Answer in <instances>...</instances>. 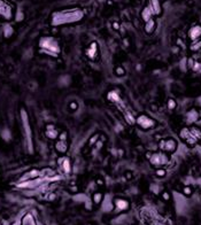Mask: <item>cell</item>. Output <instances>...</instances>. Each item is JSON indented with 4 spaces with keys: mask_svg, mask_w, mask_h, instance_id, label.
<instances>
[{
    "mask_svg": "<svg viewBox=\"0 0 201 225\" xmlns=\"http://www.w3.org/2000/svg\"><path fill=\"white\" fill-rule=\"evenodd\" d=\"M123 116H124V118H125V122H126L129 125L136 124V117H135V115H133L130 110H128V109L123 110Z\"/></svg>",
    "mask_w": 201,
    "mask_h": 225,
    "instance_id": "obj_21",
    "label": "cell"
},
{
    "mask_svg": "<svg viewBox=\"0 0 201 225\" xmlns=\"http://www.w3.org/2000/svg\"><path fill=\"white\" fill-rule=\"evenodd\" d=\"M159 1H163V0H159Z\"/></svg>",
    "mask_w": 201,
    "mask_h": 225,
    "instance_id": "obj_40",
    "label": "cell"
},
{
    "mask_svg": "<svg viewBox=\"0 0 201 225\" xmlns=\"http://www.w3.org/2000/svg\"><path fill=\"white\" fill-rule=\"evenodd\" d=\"M102 200H104V194L101 192H96L92 195V201L94 205H100Z\"/></svg>",
    "mask_w": 201,
    "mask_h": 225,
    "instance_id": "obj_25",
    "label": "cell"
},
{
    "mask_svg": "<svg viewBox=\"0 0 201 225\" xmlns=\"http://www.w3.org/2000/svg\"><path fill=\"white\" fill-rule=\"evenodd\" d=\"M39 47L40 52L48 54V55L55 56V57H58L61 52V47L59 45V41L54 37L51 36L41 37L39 39Z\"/></svg>",
    "mask_w": 201,
    "mask_h": 225,
    "instance_id": "obj_2",
    "label": "cell"
},
{
    "mask_svg": "<svg viewBox=\"0 0 201 225\" xmlns=\"http://www.w3.org/2000/svg\"><path fill=\"white\" fill-rule=\"evenodd\" d=\"M178 144L173 138H167V139H161L159 142V149L162 152L167 153V154H171V153L176 152Z\"/></svg>",
    "mask_w": 201,
    "mask_h": 225,
    "instance_id": "obj_6",
    "label": "cell"
},
{
    "mask_svg": "<svg viewBox=\"0 0 201 225\" xmlns=\"http://www.w3.org/2000/svg\"><path fill=\"white\" fill-rule=\"evenodd\" d=\"M147 7L151 9V12L153 13L154 16L162 15V6H161V1H159V0H148Z\"/></svg>",
    "mask_w": 201,
    "mask_h": 225,
    "instance_id": "obj_15",
    "label": "cell"
},
{
    "mask_svg": "<svg viewBox=\"0 0 201 225\" xmlns=\"http://www.w3.org/2000/svg\"><path fill=\"white\" fill-rule=\"evenodd\" d=\"M70 109H72V110H76V109H77V102H75V101L70 102Z\"/></svg>",
    "mask_w": 201,
    "mask_h": 225,
    "instance_id": "obj_35",
    "label": "cell"
},
{
    "mask_svg": "<svg viewBox=\"0 0 201 225\" xmlns=\"http://www.w3.org/2000/svg\"><path fill=\"white\" fill-rule=\"evenodd\" d=\"M68 133L66 132V131H63V132H61L60 134H59V138H58V140H56L55 142V151L59 154H61V155H63V154H66L67 153V151H68Z\"/></svg>",
    "mask_w": 201,
    "mask_h": 225,
    "instance_id": "obj_7",
    "label": "cell"
},
{
    "mask_svg": "<svg viewBox=\"0 0 201 225\" xmlns=\"http://www.w3.org/2000/svg\"><path fill=\"white\" fill-rule=\"evenodd\" d=\"M113 28L115 29V30H118V29H120V24L116 23V22H115V23H113Z\"/></svg>",
    "mask_w": 201,
    "mask_h": 225,
    "instance_id": "obj_37",
    "label": "cell"
},
{
    "mask_svg": "<svg viewBox=\"0 0 201 225\" xmlns=\"http://www.w3.org/2000/svg\"><path fill=\"white\" fill-rule=\"evenodd\" d=\"M189 134H190V128H183L181 131H179V133H178L179 138H181L183 141L186 139V137L189 136Z\"/></svg>",
    "mask_w": 201,
    "mask_h": 225,
    "instance_id": "obj_28",
    "label": "cell"
},
{
    "mask_svg": "<svg viewBox=\"0 0 201 225\" xmlns=\"http://www.w3.org/2000/svg\"><path fill=\"white\" fill-rule=\"evenodd\" d=\"M22 19H23V16H22V14H21V13H19V14H17V17H16V20L20 21V20H22Z\"/></svg>",
    "mask_w": 201,
    "mask_h": 225,
    "instance_id": "obj_38",
    "label": "cell"
},
{
    "mask_svg": "<svg viewBox=\"0 0 201 225\" xmlns=\"http://www.w3.org/2000/svg\"><path fill=\"white\" fill-rule=\"evenodd\" d=\"M190 131H191V133H192L193 136L197 138L198 140L201 138V129L198 128V126H194V125H192V126H190Z\"/></svg>",
    "mask_w": 201,
    "mask_h": 225,
    "instance_id": "obj_27",
    "label": "cell"
},
{
    "mask_svg": "<svg viewBox=\"0 0 201 225\" xmlns=\"http://www.w3.org/2000/svg\"><path fill=\"white\" fill-rule=\"evenodd\" d=\"M140 16H141V20L144 21V22H147L149 21L151 19H153V13L151 12V9H149L147 6H145L143 9H141V13H140Z\"/></svg>",
    "mask_w": 201,
    "mask_h": 225,
    "instance_id": "obj_22",
    "label": "cell"
},
{
    "mask_svg": "<svg viewBox=\"0 0 201 225\" xmlns=\"http://www.w3.org/2000/svg\"><path fill=\"white\" fill-rule=\"evenodd\" d=\"M21 122H22V128H23V134H24V140H25V147L29 154H33V140H32V131H31V125L29 122L28 112L24 108L21 109L20 112Z\"/></svg>",
    "mask_w": 201,
    "mask_h": 225,
    "instance_id": "obj_3",
    "label": "cell"
},
{
    "mask_svg": "<svg viewBox=\"0 0 201 225\" xmlns=\"http://www.w3.org/2000/svg\"><path fill=\"white\" fill-rule=\"evenodd\" d=\"M88 225H91V224H88Z\"/></svg>",
    "mask_w": 201,
    "mask_h": 225,
    "instance_id": "obj_41",
    "label": "cell"
},
{
    "mask_svg": "<svg viewBox=\"0 0 201 225\" xmlns=\"http://www.w3.org/2000/svg\"><path fill=\"white\" fill-rule=\"evenodd\" d=\"M136 124L143 130H151V129L155 128L156 121L146 114H140L138 117H136Z\"/></svg>",
    "mask_w": 201,
    "mask_h": 225,
    "instance_id": "obj_5",
    "label": "cell"
},
{
    "mask_svg": "<svg viewBox=\"0 0 201 225\" xmlns=\"http://www.w3.org/2000/svg\"><path fill=\"white\" fill-rule=\"evenodd\" d=\"M2 32H4L5 38H9V37H12V35L14 33V29H13V27L11 24H5Z\"/></svg>",
    "mask_w": 201,
    "mask_h": 225,
    "instance_id": "obj_24",
    "label": "cell"
},
{
    "mask_svg": "<svg viewBox=\"0 0 201 225\" xmlns=\"http://www.w3.org/2000/svg\"><path fill=\"white\" fill-rule=\"evenodd\" d=\"M84 19V12L80 8H70L56 11L51 16V24L53 27H60L64 24L77 23Z\"/></svg>",
    "mask_w": 201,
    "mask_h": 225,
    "instance_id": "obj_1",
    "label": "cell"
},
{
    "mask_svg": "<svg viewBox=\"0 0 201 225\" xmlns=\"http://www.w3.org/2000/svg\"><path fill=\"white\" fill-rule=\"evenodd\" d=\"M38 177H43L41 176V171L37 170V169H32V170L24 173L23 176H22V178L20 179V181L29 180V179H33V178H38Z\"/></svg>",
    "mask_w": 201,
    "mask_h": 225,
    "instance_id": "obj_18",
    "label": "cell"
},
{
    "mask_svg": "<svg viewBox=\"0 0 201 225\" xmlns=\"http://www.w3.org/2000/svg\"><path fill=\"white\" fill-rule=\"evenodd\" d=\"M0 16L6 20H11L13 17V8L5 0H0Z\"/></svg>",
    "mask_w": 201,
    "mask_h": 225,
    "instance_id": "obj_12",
    "label": "cell"
},
{
    "mask_svg": "<svg viewBox=\"0 0 201 225\" xmlns=\"http://www.w3.org/2000/svg\"><path fill=\"white\" fill-rule=\"evenodd\" d=\"M167 107H168L169 110H175V109L177 108V102L175 99H168V101H167Z\"/></svg>",
    "mask_w": 201,
    "mask_h": 225,
    "instance_id": "obj_29",
    "label": "cell"
},
{
    "mask_svg": "<svg viewBox=\"0 0 201 225\" xmlns=\"http://www.w3.org/2000/svg\"><path fill=\"white\" fill-rule=\"evenodd\" d=\"M190 51L193 53L195 52H199L201 49V38L198 40H194V41H191V44H190Z\"/></svg>",
    "mask_w": 201,
    "mask_h": 225,
    "instance_id": "obj_23",
    "label": "cell"
},
{
    "mask_svg": "<svg viewBox=\"0 0 201 225\" xmlns=\"http://www.w3.org/2000/svg\"><path fill=\"white\" fill-rule=\"evenodd\" d=\"M98 138H99V134H94V136H93L92 138L90 139V141H88V145H90V146L94 145L96 142V139H98Z\"/></svg>",
    "mask_w": 201,
    "mask_h": 225,
    "instance_id": "obj_33",
    "label": "cell"
},
{
    "mask_svg": "<svg viewBox=\"0 0 201 225\" xmlns=\"http://www.w3.org/2000/svg\"><path fill=\"white\" fill-rule=\"evenodd\" d=\"M162 199L165 201H169L170 200V194L168 192H162Z\"/></svg>",
    "mask_w": 201,
    "mask_h": 225,
    "instance_id": "obj_34",
    "label": "cell"
},
{
    "mask_svg": "<svg viewBox=\"0 0 201 225\" xmlns=\"http://www.w3.org/2000/svg\"><path fill=\"white\" fill-rule=\"evenodd\" d=\"M147 159L149 161V164L154 167V168H162L165 167L170 162V157L167 153L162 152V151H157V152H153L147 154Z\"/></svg>",
    "mask_w": 201,
    "mask_h": 225,
    "instance_id": "obj_4",
    "label": "cell"
},
{
    "mask_svg": "<svg viewBox=\"0 0 201 225\" xmlns=\"http://www.w3.org/2000/svg\"><path fill=\"white\" fill-rule=\"evenodd\" d=\"M115 74H116L117 76H123L125 74V70L122 67H116V69H115Z\"/></svg>",
    "mask_w": 201,
    "mask_h": 225,
    "instance_id": "obj_32",
    "label": "cell"
},
{
    "mask_svg": "<svg viewBox=\"0 0 201 225\" xmlns=\"http://www.w3.org/2000/svg\"><path fill=\"white\" fill-rule=\"evenodd\" d=\"M0 17H1V16H0Z\"/></svg>",
    "mask_w": 201,
    "mask_h": 225,
    "instance_id": "obj_42",
    "label": "cell"
},
{
    "mask_svg": "<svg viewBox=\"0 0 201 225\" xmlns=\"http://www.w3.org/2000/svg\"><path fill=\"white\" fill-rule=\"evenodd\" d=\"M21 225H37L36 219L33 215L30 213L25 214L23 217H22V221H21Z\"/></svg>",
    "mask_w": 201,
    "mask_h": 225,
    "instance_id": "obj_20",
    "label": "cell"
},
{
    "mask_svg": "<svg viewBox=\"0 0 201 225\" xmlns=\"http://www.w3.org/2000/svg\"><path fill=\"white\" fill-rule=\"evenodd\" d=\"M113 206L114 209L117 213H122V211H126L130 208V203L128 200H125L123 197H115L113 200Z\"/></svg>",
    "mask_w": 201,
    "mask_h": 225,
    "instance_id": "obj_11",
    "label": "cell"
},
{
    "mask_svg": "<svg viewBox=\"0 0 201 225\" xmlns=\"http://www.w3.org/2000/svg\"><path fill=\"white\" fill-rule=\"evenodd\" d=\"M199 141H200V144H201V138H200V139H199Z\"/></svg>",
    "mask_w": 201,
    "mask_h": 225,
    "instance_id": "obj_39",
    "label": "cell"
},
{
    "mask_svg": "<svg viewBox=\"0 0 201 225\" xmlns=\"http://www.w3.org/2000/svg\"><path fill=\"white\" fill-rule=\"evenodd\" d=\"M199 118H200V112L195 108L190 109L185 115V120H186V123L189 125H193L195 122L199 121Z\"/></svg>",
    "mask_w": 201,
    "mask_h": 225,
    "instance_id": "obj_14",
    "label": "cell"
},
{
    "mask_svg": "<svg viewBox=\"0 0 201 225\" xmlns=\"http://www.w3.org/2000/svg\"><path fill=\"white\" fill-rule=\"evenodd\" d=\"M44 183H45L44 178H43V177H38V178H33V179L21 181V183L17 184V187H20V189H37V187H39V186H43Z\"/></svg>",
    "mask_w": 201,
    "mask_h": 225,
    "instance_id": "obj_8",
    "label": "cell"
},
{
    "mask_svg": "<svg viewBox=\"0 0 201 225\" xmlns=\"http://www.w3.org/2000/svg\"><path fill=\"white\" fill-rule=\"evenodd\" d=\"M58 167L61 170V172L68 176L71 172V162L70 159L67 156H60L58 159Z\"/></svg>",
    "mask_w": 201,
    "mask_h": 225,
    "instance_id": "obj_10",
    "label": "cell"
},
{
    "mask_svg": "<svg viewBox=\"0 0 201 225\" xmlns=\"http://www.w3.org/2000/svg\"><path fill=\"white\" fill-rule=\"evenodd\" d=\"M107 99H108L110 102L116 104L122 112L126 109V106H125L124 101L122 100V98H121V96L118 94V92L115 91V90H112V91H109V92L107 93Z\"/></svg>",
    "mask_w": 201,
    "mask_h": 225,
    "instance_id": "obj_9",
    "label": "cell"
},
{
    "mask_svg": "<svg viewBox=\"0 0 201 225\" xmlns=\"http://www.w3.org/2000/svg\"><path fill=\"white\" fill-rule=\"evenodd\" d=\"M155 29H156V21L154 20V19H151L149 21L145 22L144 30L147 35H152L153 32L155 31Z\"/></svg>",
    "mask_w": 201,
    "mask_h": 225,
    "instance_id": "obj_19",
    "label": "cell"
},
{
    "mask_svg": "<svg viewBox=\"0 0 201 225\" xmlns=\"http://www.w3.org/2000/svg\"><path fill=\"white\" fill-rule=\"evenodd\" d=\"M187 37L191 41L198 40L201 38V24H194L190 28L189 32H187Z\"/></svg>",
    "mask_w": 201,
    "mask_h": 225,
    "instance_id": "obj_16",
    "label": "cell"
},
{
    "mask_svg": "<svg viewBox=\"0 0 201 225\" xmlns=\"http://www.w3.org/2000/svg\"><path fill=\"white\" fill-rule=\"evenodd\" d=\"M98 53H99V45L96 41H92L88 45V47L85 49V55L88 56V59L92 61L98 57Z\"/></svg>",
    "mask_w": 201,
    "mask_h": 225,
    "instance_id": "obj_13",
    "label": "cell"
},
{
    "mask_svg": "<svg viewBox=\"0 0 201 225\" xmlns=\"http://www.w3.org/2000/svg\"><path fill=\"white\" fill-rule=\"evenodd\" d=\"M155 175H156L159 178H162V177H165L167 175V171H165V168H156L155 170Z\"/></svg>",
    "mask_w": 201,
    "mask_h": 225,
    "instance_id": "obj_30",
    "label": "cell"
},
{
    "mask_svg": "<svg viewBox=\"0 0 201 225\" xmlns=\"http://www.w3.org/2000/svg\"><path fill=\"white\" fill-rule=\"evenodd\" d=\"M193 193V189L191 186H184V189H183V194H184L185 197H191Z\"/></svg>",
    "mask_w": 201,
    "mask_h": 225,
    "instance_id": "obj_31",
    "label": "cell"
},
{
    "mask_svg": "<svg viewBox=\"0 0 201 225\" xmlns=\"http://www.w3.org/2000/svg\"><path fill=\"white\" fill-rule=\"evenodd\" d=\"M54 199H55V194H54V193H49V194H48V197H47V200L53 201Z\"/></svg>",
    "mask_w": 201,
    "mask_h": 225,
    "instance_id": "obj_36",
    "label": "cell"
},
{
    "mask_svg": "<svg viewBox=\"0 0 201 225\" xmlns=\"http://www.w3.org/2000/svg\"><path fill=\"white\" fill-rule=\"evenodd\" d=\"M59 134L60 132L56 130L55 125L52 124V123H48L46 125V129H45V136L47 137L48 139H51V140H55L59 138Z\"/></svg>",
    "mask_w": 201,
    "mask_h": 225,
    "instance_id": "obj_17",
    "label": "cell"
},
{
    "mask_svg": "<svg viewBox=\"0 0 201 225\" xmlns=\"http://www.w3.org/2000/svg\"><path fill=\"white\" fill-rule=\"evenodd\" d=\"M102 210L104 211H110L113 208H114V206H113V202H110L109 199H104L102 200Z\"/></svg>",
    "mask_w": 201,
    "mask_h": 225,
    "instance_id": "obj_26",
    "label": "cell"
}]
</instances>
